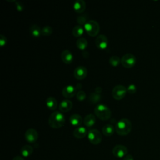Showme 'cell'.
<instances>
[{
    "mask_svg": "<svg viewBox=\"0 0 160 160\" xmlns=\"http://www.w3.org/2000/svg\"><path fill=\"white\" fill-rule=\"evenodd\" d=\"M73 8L76 12L81 13L86 9V2L83 0H76L74 2Z\"/></svg>",
    "mask_w": 160,
    "mask_h": 160,
    "instance_id": "2e32d148",
    "label": "cell"
},
{
    "mask_svg": "<svg viewBox=\"0 0 160 160\" xmlns=\"http://www.w3.org/2000/svg\"><path fill=\"white\" fill-rule=\"evenodd\" d=\"M95 44L98 49H104L108 45V39L105 35L100 34L95 40Z\"/></svg>",
    "mask_w": 160,
    "mask_h": 160,
    "instance_id": "7c38bea8",
    "label": "cell"
},
{
    "mask_svg": "<svg viewBox=\"0 0 160 160\" xmlns=\"http://www.w3.org/2000/svg\"><path fill=\"white\" fill-rule=\"evenodd\" d=\"M88 44V42L86 39L84 38H80L78 39L76 41V46L80 50L84 51L87 48Z\"/></svg>",
    "mask_w": 160,
    "mask_h": 160,
    "instance_id": "603a6c76",
    "label": "cell"
},
{
    "mask_svg": "<svg viewBox=\"0 0 160 160\" xmlns=\"http://www.w3.org/2000/svg\"><path fill=\"white\" fill-rule=\"evenodd\" d=\"M78 89L76 86H74L72 85H68L65 87L62 90V94L64 97L67 98H72L74 95H76Z\"/></svg>",
    "mask_w": 160,
    "mask_h": 160,
    "instance_id": "30bf717a",
    "label": "cell"
},
{
    "mask_svg": "<svg viewBox=\"0 0 160 160\" xmlns=\"http://www.w3.org/2000/svg\"><path fill=\"white\" fill-rule=\"evenodd\" d=\"M46 104L50 110H55L58 106V102L54 98L50 96L46 99Z\"/></svg>",
    "mask_w": 160,
    "mask_h": 160,
    "instance_id": "ffe728a7",
    "label": "cell"
},
{
    "mask_svg": "<svg viewBox=\"0 0 160 160\" xmlns=\"http://www.w3.org/2000/svg\"><path fill=\"white\" fill-rule=\"evenodd\" d=\"M87 129L83 126H79L76 128L73 131V135L78 139H81L84 138L87 134Z\"/></svg>",
    "mask_w": 160,
    "mask_h": 160,
    "instance_id": "9a60e30c",
    "label": "cell"
},
{
    "mask_svg": "<svg viewBox=\"0 0 160 160\" xmlns=\"http://www.w3.org/2000/svg\"><path fill=\"white\" fill-rule=\"evenodd\" d=\"M7 42V38L6 36H4L2 34H1L0 36V45L1 46H4L6 45Z\"/></svg>",
    "mask_w": 160,
    "mask_h": 160,
    "instance_id": "1f68e13d",
    "label": "cell"
},
{
    "mask_svg": "<svg viewBox=\"0 0 160 160\" xmlns=\"http://www.w3.org/2000/svg\"><path fill=\"white\" fill-rule=\"evenodd\" d=\"M127 91L129 94H134L136 91V86L134 84H131L127 88Z\"/></svg>",
    "mask_w": 160,
    "mask_h": 160,
    "instance_id": "f546056e",
    "label": "cell"
},
{
    "mask_svg": "<svg viewBox=\"0 0 160 160\" xmlns=\"http://www.w3.org/2000/svg\"><path fill=\"white\" fill-rule=\"evenodd\" d=\"M72 108V102L69 99L62 100L59 106V109L61 112H68Z\"/></svg>",
    "mask_w": 160,
    "mask_h": 160,
    "instance_id": "5bb4252c",
    "label": "cell"
},
{
    "mask_svg": "<svg viewBox=\"0 0 160 160\" xmlns=\"http://www.w3.org/2000/svg\"><path fill=\"white\" fill-rule=\"evenodd\" d=\"M15 6H16V9L18 11H22L24 8V6L23 4L20 1H16Z\"/></svg>",
    "mask_w": 160,
    "mask_h": 160,
    "instance_id": "4dcf8cb0",
    "label": "cell"
},
{
    "mask_svg": "<svg viewBox=\"0 0 160 160\" xmlns=\"http://www.w3.org/2000/svg\"><path fill=\"white\" fill-rule=\"evenodd\" d=\"M128 151V149L125 146L118 144L114 147L112 149V154L115 157L121 158H124L127 155Z\"/></svg>",
    "mask_w": 160,
    "mask_h": 160,
    "instance_id": "ba28073f",
    "label": "cell"
},
{
    "mask_svg": "<svg viewBox=\"0 0 160 160\" xmlns=\"http://www.w3.org/2000/svg\"><path fill=\"white\" fill-rule=\"evenodd\" d=\"M76 98L79 101H82L86 98V93L82 90H79L76 94Z\"/></svg>",
    "mask_w": 160,
    "mask_h": 160,
    "instance_id": "f1b7e54d",
    "label": "cell"
},
{
    "mask_svg": "<svg viewBox=\"0 0 160 160\" xmlns=\"http://www.w3.org/2000/svg\"><path fill=\"white\" fill-rule=\"evenodd\" d=\"M32 152H33V148L32 146L29 145H24L20 149L21 154L22 155V157H24V158H27L31 156Z\"/></svg>",
    "mask_w": 160,
    "mask_h": 160,
    "instance_id": "d6986e66",
    "label": "cell"
},
{
    "mask_svg": "<svg viewBox=\"0 0 160 160\" xmlns=\"http://www.w3.org/2000/svg\"><path fill=\"white\" fill-rule=\"evenodd\" d=\"M126 92L127 88L124 86L122 84H118L113 88L112 91V95L115 99L121 100L126 96Z\"/></svg>",
    "mask_w": 160,
    "mask_h": 160,
    "instance_id": "8992f818",
    "label": "cell"
},
{
    "mask_svg": "<svg viewBox=\"0 0 160 160\" xmlns=\"http://www.w3.org/2000/svg\"><path fill=\"white\" fill-rule=\"evenodd\" d=\"M52 32V28L49 26H45L41 30V34L43 36H50Z\"/></svg>",
    "mask_w": 160,
    "mask_h": 160,
    "instance_id": "4316f807",
    "label": "cell"
},
{
    "mask_svg": "<svg viewBox=\"0 0 160 160\" xmlns=\"http://www.w3.org/2000/svg\"><path fill=\"white\" fill-rule=\"evenodd\" d=\"M123 160H134V158L132 155L131 154H127L124 158Z\"/></svg>",
    "mask_w": 160,
    "mask_h": 160,
    "instance_id": "d6a6232c",
    "label": "cell"
},
{
    "mask_svg": "<svg viewBox=\"0 0 160 160\" xmlns=\"http://www.w3.org/2000/svg\"><path fill=\"white\" fill-rule=\"evenodd\" d=\"M136 62V58L132 54L128 53L122 56L121 59V63L122 65L126 68H130L133 67Z\"/></svg>",
    "mask_w": 160,
    "mask_h": 160,
    "instance_id": "52a82bcc",
    "label": "cell"
},
{
    "mask_svg": "<svg viewBox=\"0 0 160 160\" xmlns=\"http://www.w3.org/2000/svg\"><path fill=\"white\" fill-rule=\"evenodd\" d=\"M114 131H115V129H114V126L110 124H106L105 126H103V128L102 129V133L106 136H112L114 134Z\"/></svg>",
    "mask_w": 160,
    "mask_h": 160,
    "instance_id": "7402d4cb",
    "label": "cell"
},
{
    "mask_svg": "<svg viewBox=\"0 0 160 160\" xmlns=\"http://www.w3.org/2000/svg\"><path fill=\"white\" fill-rule=\"evenodd\" d=\"M41 30L42 29H41V28L36 24H32L29 28L30 34L35 38H38L41 34Z\"/></svg>",
    "mask_w": 160,
    "mask_h": 160,
    "instance_id": "44dd1931",
    "label": "cell"
},
{
    "mask_svg": "<svg viewBox=\"0 0 160 160\" xmlns=\"http://www.w3.org/2000/svg\"><path fill=\"white\" fill-rule=\"evenodd\" d=\"M12 160H24V158H22L21 156H17L13 158Z\"/></svg>",
    "mask_w": 160,
    "mask_h": 160,
    "instance_id": "836d02e7",
    "label": "cell"
},
{
    "mask_svg": "<svg viewBox=\"0 0 160 160\" xmlns=\"http://www.w3.org/2000/svg\"><path fill=\"white\" fill-rule=\"evenodd\" d=\"M62 61L66 64H70L72 62L74 57L72 52L68 49H64L62 51L61 54Z\"/></svg>",
    "mask_w": 160,
    "mask_h": 160,
    "instance_id": "4fadbf2b",
    "label": "cell"
},
{
    "mask_svg": "<svg viewBox=\"0 0 160 160\" xmlns=\"http://www.w3.org/2000/svg\"><path fill=\"white\" fill-rule=\"evenodd\" d=\"M132 129L131 121L127 118H122L119 120L116 124L115 131L120 136L128 134Z\"/></svg>",
    "mask_w": 160,
    "mask_h": 160,
    "instance_id": "7a4b0ae2",
    "label": "cell"
},
{
    "mask_svg": "<svg viewBox=\"0 0 160 160\" xmlns=\"http://www.w3.org/2000/svg\"><path fill=\"white\" fill-rule=\"evenodd\" d=\"M77 22L82 26V25H84L88 21V16L85 14H82V15H80L79 16L78 18H77Z\"/></svg>",
    "mask_w": 160,
    "mask_h": 160,
    "instance_id": "83f0119b",
    "label": "cell"
},
{
    "mask_svg": "<svg viewBox=\"0 0 160 160\" xmlns=\"http://www.w3.org/2000/svg\"><path fill=\"white\" fill-rule=\"evenodd\" d=\"M88 138L91 144L96 145L101 142L102 135L98 129H92L89 130L88 132Z\"/></svg>",
    "mask_w": 160,
    "mask_h": 160,
    "instance_id": "5b68a950",
    "label": "cell"
},
{
    "mask_svg": "<svg viewBox=\"0 0 160 160\" xmlns=\"http://www.w3.org/2000/svg\"><path fill=\"white\" fill-rule=\"evenodd\" d=\"M69 122L74 126H79L82 122V118L78 114H73L69 118Z\"/></svg>",
    "mask_w": 160,
    "mask_h": 160,
    "instance_id": "e0dca14e",
    "label": "cell"
},
{
    "mask_svg": "<svg viewBox=\"0 0 160 160\" xmlns=\"http://www.w3.org/2000/svg\"><path fill=\"white\" fill-rule=\"evenodd\" d=\"M94 114L100 119L107 121L111 118V111L105 104H99L94 108Z\"/></svg>",
    "mask_w": 160,
    "mask_h": 160,
    "instance_id": "3957f363",
    "label": "cell"
},
{
    "mask_svg": "<svg viewBox=\"0 0 160 160\" xmlns=\"http://www.w3.org/2000/svg\"><path fill=\"white\" fill-rule=\"evenodd\" d=\"M66 121L64 115L61 111H54L49 117V125L55 129H58L64 126Z\"/></svg>",
    "mask_w": 160,
    "mask_h": 160,
    "instance_id": "6da1fadb",
    "label": "cell"
},
{
    "mask_svg": "<svg viewBox=\"0 0 160 160\" xmlns=\"http://www.w3.org/2000/svg\"><path fill=\"white\" fill-rule=\"evenodd\" d=\"M87 73L88 71L86 67L83 66H78L74 69V76L78 80H82L86 77Z\"/></svg>",
    "mask_w": 160,
    "mask_h": 160,
    "instance_id": "8fae6325",
    "label": "cell"
},
{
    "mask_svg": "<svg viewBox=\"0 0 160 160\" xmlns=\"http://www.w3.org/2000/svg\"><path fill=\"white\" fill-rule=\"evenodd\" d=\"M72 34L75 37H80L84 33V28L81 25H77L72 29Z\"/></svg>",
    "mask_w": 160,
    "mask_h": 160,
    "instance_id": "cb8c5ba5",
    "label": "cell"
},
{
    "mask_svg": "<svg viewBox=\"0 0 160 160\" xmlns=\"http://www.w3.org/2000/svg\"><path fill=\"white\" fill-rule=\"evenodd\" d=\"M84 125L87 127H91L96 123V117L92 114H88L84 119Z\"/></svg>",
    "mask_w": 160,
    "mask_h": 160,
    "instance_id": "ac0fdd59",
    "label": "cell"
},
{
    "mask_svg": "<svg viewBox=\"0 0 160 160\" xmlns=\"http://www.w3.org/2000/svg\"><path fill=\"white\" fill-rule=\"evenodd\" d=\"M84 28L86 32L91 36H96L99 32L100 26L95 20H89L84 25Z\"/></svg>",
    "mask_w": 160,
    "mask_h": 160,
    "instance_id": "277c9868",
    "label": "cell"
},
{
    "mask_svg": "<svg viewBox=\"0 0 160 160\" xmlns=\"http://www.w3.org/2000/svg\"><path fill=\"white\" fill-rule=\"evenodd\" d=\"M109 62L112 66L116 67L118 66L121 62V59L118 56H112L109 59Z\"/></svg>",
    "mask_w": 160,
    "mask_h": 160,
    "instance_id": "d4e9b609",
    "label": "cell"
},
{
    "mask_svg": "<svg viewBox=\"0 0 160 160\" xmlns=\"http://www.w3.org/2000/svg\"><path fill=\"white\" fill-rule=\"evenodd\" d=\"M24 138L28 142L34 143L38 139V133L36 129L33 128H29L25 132Z\"/></svg>",
    "mask_w": 160,
    "mask_h": 160,
    "instance_id": "9c48e42d",
    "label": "cell"
},
{
    "mask_svg": "<svg viewBox=\"0 0 160 160\" xmlns=\"http://www.w3.org/2000/svg\"><path fill=\"white\" fill-rule=\"evenodd\" d=\"M101 96L100 94L92 92L91 94H89V100L91 103L94 104V103L98 102L101 99Z\"/></svg>",
    "mask_w": 160,
    "mask_h": 160,
    "instance_id": "484cf974",
    "label": "cell"
}]
</instances>
